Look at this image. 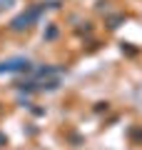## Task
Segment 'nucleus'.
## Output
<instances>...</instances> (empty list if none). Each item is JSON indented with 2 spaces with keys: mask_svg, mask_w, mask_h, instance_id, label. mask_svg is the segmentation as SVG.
<instances>
[{
  "mask_svg": "<svg viewBox=\"0 0 142 150\" xmlns=\"http://www.w3.org/2000/svg\"><path fill=\"white\" fill-rule=\"evenodd\" d=\"M42 8H32L30 13H22L18 20H13V30H22V28H30V23H35L37 18H40Z\"/></svg>",
  "mask_w": 142,
  "mask_h": 150,
  "instance_id": "obj_1",
  "label": "nucleus"
},
{
  "mask_svg": "<svg viewBox=\"0 0 142 150\" xmlns=\"http://www.w3.org/2000/svg\"><path fill=\"white\" fill-rule=\"evenodd\" d=\"M30 68V63L22 58L18 60H8V63H0V73H18V70H27Z\"/></svg>",
  "mask_w": 142,
  "mask_h": 150,
  "instance_id": "obj_2",
  "label": "nucleus"
}]
</instances>
